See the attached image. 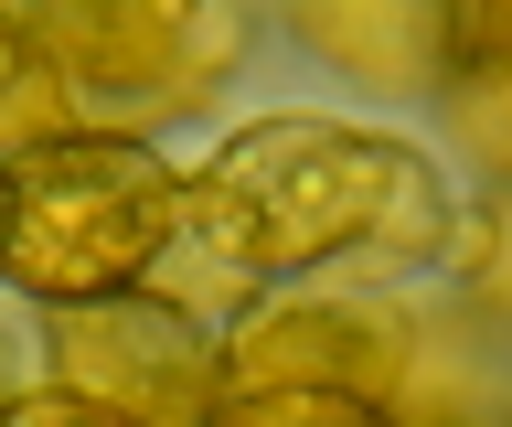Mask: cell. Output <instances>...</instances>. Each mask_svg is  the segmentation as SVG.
<instances>
[{
  "mask_svg": "<svg viewBox=\"0 0 512 427\" xmlns=\"http://www.w3.org/2000/svg\"><path fill=\"white\" fill-rule=\"evenodd\" d=\"M182 246L246 289L320 267H416L448 246V171L416 139L352 118H256L192 171Z\"/></svg>",
  "mask_w": 512,
  "mask_h": 427,
  "instance_id": "1",
  "label": "cell"
},
{
  "mask_svg": "<svg viewBox=\"0 0 512 427\" xmlns=\"http://www.w3.org/2000/svg\"><path fill=\"white\" fill-rule=\"evenodd\" d=\"M182 171L128 129H64L22 161H0V289L43 310L150 289V267L182 246Z\"/></svg>",
  "mask_w": 512,
  "mask_h": 427,
  "instance_id": "2",
  "label": "cell"
},
{
  "mask_svg": "<svg viewBox=\"0 0 512 427\" xmlns=\"http://www.w3.org/2000/svg\"><path fill=\"white\" fill-rule=\"evenodd\" d=\"M203 331L182 310H160V299H96V310H54V363H64V395H86V406H118V417L160 427L171 417V395H203ZM203 417V406H192Z\"/></svg>",
  "mask_w": 512,
  "mask_h": 427,
  "instance_id": "3",
  "label": "cell"
},
{
  "mask_svg": "<svg viewBox=\"0 0 512 427\" xmlns=\"http://www.w3.org/2000/svg\"><path fill=\"white\" fill-rule=\"evenodd\" d=\"M438 97H448V129L512 182V11H448Z\"/></svg>",
  "mask_w": 512,
  "mask_h": 427,
  "instance_id": "4",
  "label": "cell"
},
{
  "mask_svg": "<svg viewBox=\"0 0 512 427\" xmlns=\"http://www.w3.org/2000/svg\"><path fill=\"white\" fill-rule=\"evenodd\" d=\"M75 129V86L54 75V54L32 43V22H11L0 11V161H22V150H43V139Z\"/></svg>",
  "mask_w": 512,
  "mask_h": 427,
  "instance_id": "5",
  "label": "cell"
},
{
  "mask_svg": "<svg viewBox=\"0 0 512 427\" xmlns=\"http://www.w3.org/2000/svg\"><path fill=\"white\" fill-rule=\"evenodd\" d=\"M192 427H395L363 385H224Z\"/></svg>",
  "mask_w": 512,
  "mask_h": 427,
  "instance_id": "6",
  "label": "cell"
},
{
  "mask_svg": "<svg viewBox=\"0 0 512 427\" xmlns=\"http://www.w3.org/2000/svg\"><path fill=\"white\" fill-rule=\"evenodd\" d=\"M0 427H139V417L86 406V395H64V385H32V395H11V406H0Z\"/></svg>",
  "mask_w": 512,
  "mask_h": 427,
  "instance_id": "7",
  "label": "cell"
},
{
  "mask_svg": "<svg viewBox=\"0 0 512 427\" xmlns=\"http://www.w3.org/2000/svg\"><path fill=\"white\" fill-rule=\"evenodd\" d=\"M0 406H11V331H0Z\"/></svg>",
  "mask_w": 512,
  "mask_h": 427,
  "instance_id": "8",
  "label": "cell"
}]
</instances>
